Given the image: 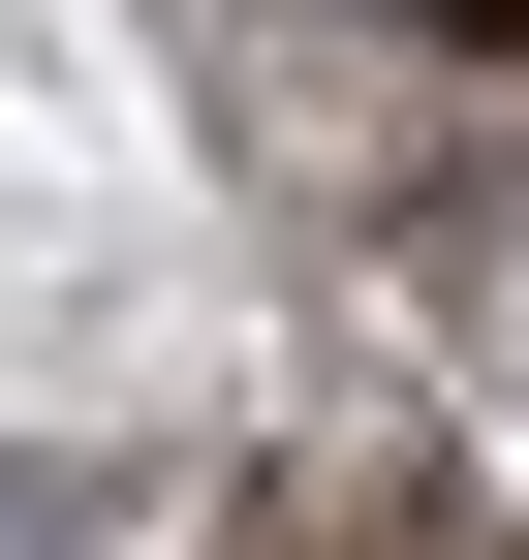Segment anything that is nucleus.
<instances>
[{
	"label": "nucleus",
	"mask_w": 529,
	"mask_h": 560,
	"mask_svg": "<svg viewBox=\"0 0 529 560\" xmlns=\"http://www.w3.org/2000/svg\"><path fill=\"white\" fill-rule=\"evenodd\" d=\"M62 529H94V499H62V467H32V436H0V560H62Z\"/></svg>",
	"instance_id": "obj_1"
}]
</instances>
